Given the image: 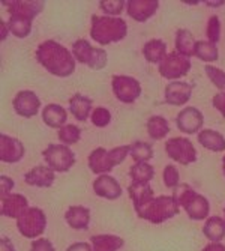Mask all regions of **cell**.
<instances>
[{
	"label": "cell",
	"instance_id": "obj_46",
	"mask_svg": "<svg viewBox=\"0 0 225 251\" xmlns=\"http://www.w3.org/2000/svg\"><path fill=\"white\" fill-rule=\"evenodd\" d=\"M202 251H225V245L221 242H210L202 248Z\"/></svg>",
	"mask_w": 225,
	"mask_h": 251
},
{
	"label": "cell",
	"instance_id": "obj_26",
	"mask_svg": "<svg viewBox=\"0 0 225 251\" xmlns=\"http://www.w3.org/2000/svg\"><path fill=\"white\" fill-rule=\"evenodd\" d=\"M198 143L210 152L225 151V137L215 129H202L198 132Z\"/></svg>",
	"mask_w": 225,
	"mask_h": 251
},
{
	"label": "cell",
	"instance_id": "obj_35",
	"mask_svg": "<svg viewBox=\"0 0 225 251\" xmlns=\"http://www.w3.org/2000/svg\"><path fill=\"white\" fill-rule=\"evenodd\" d=\"M81 139V129L77 125H65L59 129V140L65 146L75 145Z\"/></svg>",
	"mask_w": 225,
	"mask_h": 251
},
{
	"label": "cell",
	"instance_id": "obj_37",
	"mask_svg": "<svg viewBox=\"0 0 225 251\" xmlns=\"http://www.w3.org/2000/svg\"><path fill=\"white\" fill-rule=\"evenodd\" d=\"M125 6H126L125 0H101V2H99V8L108 17L120 15L122 11L125 9Z\"/></svg>",
	"mask_w": 225,
	"mask_h": 251
},
{
	"label": "cell",
	"instance_id": "obj_49",
	"mask_svg": "<svg viewBox=\"0 0 225 251\" xmlns=\"http://www.w3.org/2000/svg\"><path fill=\"white\" fill-rule=\"evenodd\" d=\"M222 170H224V175H225V155L222 158Z\"/></svg>",
	"mask_w": 225,
	"mask_h": 251
},
{
	"label": "cell",
	"instance_id": "obj_11",
	"mask_svg": "<svg viewBox=\"0 0 225 251\" xmlns=\"http://www.w3.org/2000/svg\"><path fill=\"white\" fill-rule=\"evenodd\" d=\"M191 60L189 57L177 53L176 50L167 54V57L159 63V74L167 78L177 81L180 77L186 75L191 71Z\"/></svg>",
	"mask_w": 225,
	"mask_h": 251
},
{
	"label": "cell",
	"instance_id": "obj_32",
	"mask_svg": "<svg viewBox=\"0 0 225 251\" xmlns=\"http://www.w3.org/2000/svg\"><path fill=\"white\" fill-rule=\"evenodd\" d=\"M147 132L150 135V139L162 140L170 132V125L167 119L162 116H150L147 121Z\"/></svg>",
	"mask_w": 225,
	"mask_h": 251
},
{
	"label": "cell",
	"instance_id": "obj_16",
	"mask_svg": "<svg viewBox=\"0 0 225 251\" xmlns=\"http://www.w3.org/2000/svg\"><path fill=\"white\" fill-rule=\"evenodd\" d=\"M159 8L158 0H128L126 2V12L128 15L138 23H144L155 15Z\"/></svg>",
	"mask_w": 225,
	"mask_h": 251
},
{
	"label": "cell",
	"instance_id": "obj_6",
	"mask_svg": "<svg viewBox=\"0 0 225 251\" xmlns=\"http://www.w3.org/2000/svg\"><path fill=\"white\" fill-rule=\"evenodd\" d=\"M72 54L77 62L84 63L93 71L104 70L108 63L107 51H104L102 49L93 47L87 39H78L72 44Z\"/></svg>",
	"mask_w": 225,
	"mask_h": 251
},
{
	"label": "cell",
	"instance_id": "obj_21",
	"mask_svg": "<svg viewBox=\"0 0 225 251\" xmlns=\"http://www.w3.org/2000/svg\"><path fill=\"white\" fill-rule=\"evenodd\" d=\"M68 226L75 230H86L90 223V209L86 206H69L65 212Z\"/></svg>",
	"mask_w": 225,
	"mask_h": 251
},
{
	"label": "cell",
	"instance_id": "obj_31",
	"mask_svg": "<svg viewBox=\"0 0 225 251\" xmlns=\"http://www.w3.org/2000/svg\"><path fill=\"white\" fill-rule=\"evenodd\" d=\"M129 176L135 184H149L155 176V169L149 163H135L129 169Z\"/></svg>",
	"mask_w": 225,
	"mask_h": 251
},
{
	"label": "cell",
	"instance_id": "obj_23",
	"mask_svg": "<svg viewBox=\"0 0 225 251\" xmlns=\"http://www.w3.org/2000/svg\"><path fill=\"white\" fill-rule=\"evenodd\" d=\"M42 121L50 128H63L68 121L66 110L59 104H48L42 110Z\"/></svg>",
	"mask_w": 225,
	"mask_h": 251
},
{
	"label": "cell",
	"instance_id": "obj_48",
	"mask_svg": "<svg viewBox=\"0 0 225 251\" xmlns=\"http://www.w3.org/2000/svg\"><path fill=\"white\" fill-rule=\"evenodd\" d=\"M207 6H212V8H218V6H222L225 3V0H218V2H210V0H206Z\"/></svg>",
	"mask_w": 225,
	"mask_h": 251
},
{
	"label": "cell",
	"instance_id": "obj_1",
	"mask_svg": "<svg viewBox=\"0 0 225 251\" xmlns=\"http://www.w3.org/2000/svg\"><path fill=\"white\" fill-rule=\"evenodd\" d=\"M36 60L50 74L62 78L72 75L77 65L72 51H69L62 44L53 39L44 41L42 44H39V47L36 49Z\"/></svg>",
	"mask_w": 225,
	"mask_h": 251
},
{
	"label": "cell",
	"instance_id": "obj_29",
	"mask_svg": "<svg viewBox=\"0 0 225 251\" xmlns=\"http://www.w3.org/2000/svg\"><path fill=\"white\" fill-rule=\"evenodd\" d=\"M197 41L188 29H179L176 32V51L186 57L195 56Z\"/></svg>",
	"mask_w": 225,
	"mask_h": 251
},
{
	"label": "cell",
	"instance_id": "obj_19",
	"mask_svg": "<svg viewBox=\"0 0 225 251\" xmlns=\"http://www.w3.org/2000/svg\"><path fill=\"white\" fill-rule=\"evenodd\" d=\"M29 209V201L22 194H11L5 200H2V209L0 214L6 218L18 220L22 214Z\"/></svg>",
	"mask_w": 225,
	"mask_h": 251
},
{
	"label": "cell",
	"instance_id": "obj_41",
	"mask_svg": "<svg viewBox=\"0 0 225 251\" xmlns=\"http://www.w3.org/2000/svg\"><path fill=\"white\" fill-rule=\"evenodd\" d=\"M14 185H15L14 179H11L9 176H5V175L0 176V199L5 200L6 197H9Z\"/></svg>",
	"mask_w": 225,
	"mask_h": 251
},
{
	"label": "cell",
	"instance_id": "obj_2",
	"mask_svg": "<svg viewBox=\"0 0 225 251\" xmlns=\"http://www.w3.org/2000/svg\"><path fill=\"white\" fill-rule=\"evenodd\" d=\"M128 35L126 21L120 17L108 15H93L90 26V38L101 45H110L119 42Z\"/></svg>",
	"mask_w": 225,
	"mask_h": 251
},
{
	"label": "cell",
	"instance_id": "obj_20",
	"mask_svg": "<svg viewBox=\"0 0 225 251\" xmlns=\"http://www.w3.org/2000/svg\"><path fill=\"white\" fill-rule=\"evenodd\" d=\"M3 6H6L9 15L11 14H21L27 17H36L39 12L44 11L45 2H26V0H3Z\"/></svg>",
	"mask_w": 225,
	"mask_h": 251
},
{
	"label": "cell",
	"instance_id": "obj_7",
	"mask_svg": "<svg viewBox=\"0 0 225 251\" xmlns=\"http://www.w3.org/2000/svg\"><path fill=\"white\" fill-rule=\"evenodd\" d=\"M45 227H47V217H45V212L39 208H29L17 220L18 232L29 239H35L39 235H42Z\"/></svg>",
	"mask_w": 225,
	"mask_h": 251
},
{
	"label": "cell",
	"instance_id": "obj_18",
	"mask_svg": "<svg viewBox=\"0 0 225 251\" xmlns=\"http://www.w3.org/2000/svg\"><path fill=\"white\" fill-rule=\"evenodd\" d=\"M54 170H51L48 166H36L24 175L27 185L39 188H50L54 182Z\"/></svg>",
	"mask_w": 225,
	"mask_h": 251
},
{
	"label": "cell",
	"instance_id": "obj_3",
	"mask_svg": "<svg viewBox=\"0 0 225 251\" xmlns=\"http://www.w3.org/2000/svg\"><path fill=\"white\" fill-rule=\"evenodd\" d=\"M179 201L176 200L174 196H159L153 197L147 204L137 209L138 218L146 220L153 224H161L179 214Z\"/></svg>",
	"mask_w": 225,
	"mask_h": 251
},
{
	"label": "cell",
	"instance_id": "obj_24",
	"mask_svg": "<svg viewBox=\"0 0 225 251\" xmlns=\"http://www.w3.org/2000/svg\"><path fill=\"white\" fill-rule=\"evenodd\" d=\"M92 104L93 101L81 95V94H75L71 100H69V111L72 113V116L80 121V122H86L89 119V116H92Z\"/></svg>",
	"mask_w": 225,
	"mask_h": 251
},
{
	"label": "cell",
	"instance_id": "obj_17",
	"mask_svg": "<svg viewBox=\"0 0 225 251\" xmlns=\"http://www.w3.org/2000/svg\"><path fill=\"white\" fill-rule=\"evenodd\" d=\"M93 191L96 196L107 200H117L123 193L119 182L110 175H101L95 179Z\"/></svg>",
	"mask_w": 225,
	"mask_h": 251
},
{
	"label": "cell",
	"instance_id": "obj_36",
	"mask_svg": "<svg viewBox=\"0 0 225 251\" xmlns=\"http://www.w3.org/2000/svg\"><path fill=\"white\" fill-rule=\"evenodd\" d=\"M204 71L207 74V78L213 83V86L218 87L221 92H225V71L213 65H206Z\"/></svg>",
	"mask_w": 225,
	"mask_h": 251
},
{
	"label": "cell",
	"instance_id": "obj_45",
	"mask_svg": "<svg viewBox=\"0 0 225 251\" xmlns=\"http://www.w3.org/2000/svg\"><path fill=\"white\" fill-rule=\"evenodd\" d=\"M0 251H15V247L9 238H2L0 239Z\"/></svg>",
	"mask_w": 225,
	"mask_h": 251
},
{
	"label": "cell",
	"instance_id": "obj_14",
	"mask_svg": "<svg viewBox=\"0 0 225 251\" xmlns=\"http://www.w3.org/2000/svg\"><path fill=\"white\" fill-rule=\"evenodd\" d=\"M26 153V148L18 139H14L11 135L0 134V159L2 163L14 164L22 159Z\"/></svg>",
	"mask_w": 225,
	"mask_h": 251
},
{
	"label": "cell",
	"instance_id": "obj_27",
	"mask_svg": "<svg viewBox=\"0 0 225 251\" xmlns=\"http://www.w3.org/2000/svg\"><path fill=\"white\" fill-rule=\"evenodd\" d=\"M143 56L150 63H161L167 57V44L162 39H150L144 44Z\"/></svg>",
	"mask_w": 225,
	"mask_h": 251
},
{
	"label": "cell",
	"instance_id": "obj_42",
	"mask_svg": "<svg viewBox=\"0 0 225 251\" xmlns=\"http://www.w3.org/2000/svg\"><path fill=\"white\" fill-rule=\"evenodd\" d=\"M30 251H56V250H54V245L51 244L50 239L41 238V239H36L32 242Z\"/></svg>",
	"mask_w": 225,
	"mask_h": 251
},
{
	"label": "cell",
	"instance_id": "obj_43",
	"mask_svg": "<svg viewBox=\"0 0 225 251\" xmlns=\"http://www.w3.org/2000/svg\"><path fill=\"white\" fill-rule=\"evenodd\" d=\"M213 107L221 113L222 118H225V92H218L212 100Z\"/></svg>",
	"mask_w": 225,
	"mask_h": 251
},
{
	"label": "cell",
	"instance_id": "obj_40",
	"mask_svg": "<svg viewBox=\"0 0 225 251\" xmlns=\"http://www.w3.org/2000/svg\"><path fill=\"white\" fill-rule=\"evenodd\" d=\"M162 179H164V184L165 187L168 188H177L180 185V175H179V170L173 166V164H168L165 166L164 169V173H162Z\"/></svg>",
	"mask_w": 225,
	"mask_h": 251
},
{
	"label": "cell",
	"instance_id": "obj_50",
	"mask_svg": "<svg viewBox=\"0 0 225 251\" xmlns=\"http://www.w3.org/2000/svg\"><path fill=\"white\" fill-rule=\"evenodd\" d=\"M224 215H225V208H224Z\"/></svg>",
	"mask_w": 225,
	"mask_h": 251
},
{
	"label": "cell",
	"instance_id": "obj_33",
	"mask_svg": "<svg viewBox=\"0 0 225 251\" xmlns=\"http://www.w3.org/2000/svg\"><path fill=\"white\" fill-rule=\"evenodd\" d=\"M195 57H198L202 62H216L219 59L216 44H212L209 41H197Z\"/></svg>",
	"mask_w": 225,
	"mask_h": 251
},
{
	"label": "cell",
	"instance_id": "obj_10",
	"mask_svg": "<svg viewBox=\"0 0 225 251\" xmlns=\"http://www.w3.org/2000/svg\"><path fill=\"white\" fill-rule=\"evenodd\" d=\"M111 87L114 97L123 104H132L141 95L140 81L129 75H112Z\"/></svg>",
	"mask_w": 225,
	"mask_h": 251
},
{
	"label": "cell",
	"instance_id": "obj_13",
	"mask_svg": "<svg viewBox=\"0 0 225 251\" xmlns=\"http://www.w3.org/2000/svg\"><path fill=\"white\" fill-rule=\"evenodd\" d=\"M176 125L183 134H197L204 125V116L202 113L195 107H186L179 111L176 118Z\"/></svg>",
	"mask_w": 225,
	"mask_h": 251
},
{
	"label": "cell",
	"instance_id": "obj_4",
	"mask_svg": "<svg viewBox=\"0 0 225 251\" xmlns=\"http://www.w3.org/2000/svg\"><path fill=\"white\" fill-rule=\"evenodd\" d=\"M173 196L179 201V206H182L186 211V215L191 220H194V221L207 220L210 204L204 196L198 194L186 184H180L177 188H174Z\"/></svg>",
	"mask_w": 225,
	"mask_h": 251
},
{
	"label": "cell",
	"instance_id": "obj_8",
	"mask_svg": "<svg viewBox=\"0 0 225 251\" xmlns=\"http://www.w3.org/2000/svg\"><path fill=\"white\" fill-rule=\"evenodd\" d=\"M42 156L45 159L47 166L54 170L65 173L75 164V153L65 145H50L47 149L42 152Z\"/></svg>",
	"mask_w": 225,
	"mask_h": 251
},
{
	"label": "cell",
	"instance_id": "obj_25",
	"mask_svg": "<svg viewBox=\"0 0 225 251\" xmlns=\"http://www.w3.org/2000/svg\"><path fill=\"white\" fill-rule=\"evenodd\" d=\"M128 194L134 203L135 211L144 206V204H147L155 197L153 188L149 184H135V182H132V184L128 187Z\"/></svg>",
	"mask_w": 225,
	"mask_h": 251
},
{
	"label": "cell",
	"instance_id": "obj_34",
	"mask_svg": "<svg viewBox=\"0 0 225 251\" xmlns=\"http://www.w3.org/2000/svg\"><path fill=\"white\" fill-rule=\"evenodd\" d=\"M129 146V155L135 159V163H147L153 158V148L146 142H134Z\"/></svg>",
	"mask_w": 225,
	"mask_h": 251
},
{
	"label": "cell",
	"instance_id": "obj_12",
	"mask_svg": "<svg viewBox=\"0 0 225 251\" xmlns=\"http://www.w3.org/2000/svg\"><path fill=\"white\" fill-rule=\"evenodd\" d=\"M12 107L21 118H33L39 113L41 100L33 90H20L12 100Z\"/></svg>",
	"mask_w": 225,
	"mask_h": 251
},
{
	"label": "cell",
	"instance_id": "obj_44",
	"mask_svg": "<svg viewBox=\"0 0 225 251\" xmlns=\"http://www.w3.org/2000/svg\"><path fill=\"white\" fill-rule=\"evenodd\" d=\"M66 251H93L92 244H87V242H75L72 245H69L66 248Z\"/></svg>",
	"mask_w": 225,
	"mask_h": 251
},
{
	"label": "cell",
	"instance_id": "obj_28",
	"mask_svg": "<svg viewBox=\"0 0 225 251\" xmlns=\"http://www.w3.org/2000/svg\"><path fill=\"white\" fill-rule=\"evenodd\" d=\"M93 251H119L125 241L116 235H93L90 238Z\"/></svg>",
	"mask_w": 225,
	"mask_h": 251
},
{
	"label": "cell",
	"instance_id": "obj_5",
	"mask_svg": "<svg viewBox=\"0 0 225 251\" xmlns=\"http://www.w3.org/2000/svg\"><path fill=\"white\" fill-rule=\"evenodd\" d=\"M131 146H117L111 151L96 148L89 155V169L95 175H108L114 167L122 164L129 155Z\"/></svg>",
	"mask_w": 225,
	"mask_h": 251
},
{
	"label": "cell",
	"instance_id": "obj_30",
	"mask_svg": "<svg viewBox=\"0 0 225 251\" xmlns=\"http://www.w3.org/2000/svg\"><path fill=\"white\" fill-rule=\"evenodd\" d=\"M202 233L210 242H221L225 238V218L221 217H210L206 220Z\"/></svg>",
	"mask_w": 225,
	"mask_h": 251
},
{
	"label": "cell",
	"instance_id": "obj_15",
	"mask_svg": "<svg viewBox=\"0 0 225 251\" xmlns=\"http://www.w3.org/2000/svg\"><path fill=\"white\" fill-rule=\"evenodd\" d=\"M164 97H165L164 101L170 105H176V107L185 105L192 97V84L179 80L171 81L165 86Z\"/></svg>",
	"mask_w": 225,
	"mask_h": 251
},
{
	"label": "cell",
	"instance_id": "obj_22",
	"mask_svg": "<svg viewBox=\"0 0 225 251\" xmlns=\"http://www.w3.org/2000/svg\"><path fill=\"white\" fill-rule=\"evenodd\" d=\"M33 17L27 15H21V14H11L8 20V27L9 32L18 38V39H24L30 35L32 32V25H33Z\"/></svg>",
	"mask_w": 225,
	"mask_h": 251
},
{
	"label": "cell",
	"instance_id": "obj_47",
	"mask_svg": "<svg viewBox=\"0 0 225 251\" xmlns=\"http://www.w3.org/2000/svg\"><path fill=\"white\" fill-rule=\"evenodd\" d=\"M0 25H2V35H0V38H2V41H3V39H6V36H8V33H9V27H8V23L5 25V21H3V20L0 21Z\"/></svg>",
	"mask_w": 225,
	"mask_h": 251
},
{
	"label": "cell",
	"instance_id": "obj_39",
	"mask_svg": "<svg viewBox=\"0 0 225 251\" xmlns=\"http://www.w3.org/2000/svg\"><path fill=\"white\" fill-rule=\"evenodd\" d=\"M206 35L209 42L212 44H218L221 39V21L218 18V15H212L207 21V29H206Z\"/></svg>",
	"mask_w": 225,
	"mask_h": 251
},
{
	"label": "cell",
	"instance_id": "obj_38",
	"mask_svg": "<svg viewBox=\"0 0 225 251\" xmlns=\"http://www.w3.org/2000/svg\"><path fill=\"white\" fill-rule=\"evenodd\" d=\"M90 119H92V124L95 126L105 128L111 122V113L105 107H98V108H95L92 111V116H90Z\"/></svg>",
	"mask_w": 225,
	"mask_h": 251
},
{
	"label": "cell",
	"instance_id": "obj_9",
	"mask_svg": "<svg viewBox=\"0 0 225 251\" xmlns=\"http://www.w3.org/2000/svg\"><path fill=\"white\" fill-rule=\"evenodd\" d=\"M167 155L182 166H189L197 161V151L186 137H173L165 142Z\"/></svg>",
	"mask_w": 225,
	"mask_h": 251
}]
</instances>
